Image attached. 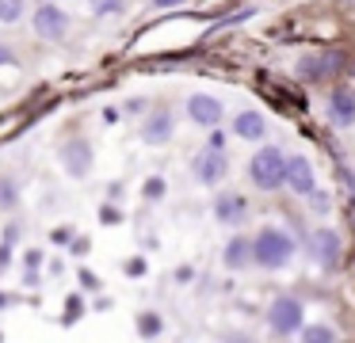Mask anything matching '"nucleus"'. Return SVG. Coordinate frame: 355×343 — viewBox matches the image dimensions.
Instances as JSON below:
<instances>
[{
    "instance_id": "nucleus-4",
    "label": "nucleus",
    "mask_w": 355,
    "mask_h": 343,
    "mask_svg": "<svg viewBox=\"0 0 355 343\" xmlns=\"http://www.w3.org/2000/svg\"><path fill=\"white\" fill-rule=\"evenodd\" d=\"M191 172H195V183H202V187H218V183L225 179V172H230V160H225L222 149H202L199 157L191 160Z\"/></svg>"
},
{
    "instance_id": "nucleus-23",
    "label": "nucleus",
    "mask_w": 355,
    "mask_h": 343,
    "mask_svg": "<svg viewBox=\"0 0 355 343\" xmlns=\"http://www.w3.org/2000/svg\"><path fill=\"white\" fill-rule=\"evenodd\" d=\"M146 271V263H141V259H130V263H126V274H141Z\"/></svg>"
},
{
    "instance_id": "nucleus-11",
    "label": "nucleus",
    "mask_w": 355,
    "mask_h": 343,
    "mask_svg": "<svg viewBox=\"0 0 355 343\" xmlns=\"http://www.w3.org/2000/svg\"><path fill=\"white\" fill-rule=\"evenodd\" d=\"M172 126H176V122H172V114L168 111H153L146 118V126H141V141H149V145H164L172 137Z\"/></svg>"
},
{
    "instance_id": "nucleus-6",
    "label": "nucleus",
    "mask_w": 355,
    "mask_h": 343,
    "mask_svg": "<svg viewBox=\"0 0 355 343\" xmlns=\"http://www.w3.org/2000/svg\"><path fill=\"white\" fill-rule=\"evenodd\" d=\"M283 183L294 191L298 198H309V191L317 187V175H313V164H309L306 157H286V175H283Z\"/></svg>"
},
{
    "instance_id": "nucleus-10",
    "label": "nucleus",
    "mask_w": 355,
    "mask_h": 343,
    "mask_svg": "<svg viewBox=\"0 0 355 343\" xmlns=\"http://www.w3.org/2000/svg\"><path fill=\"white\" fill-rule=\"evenodd\" d=\"M62 160L69 168V175H88V168H92V145L85 137H77V141H69L62 149Z\"/></svg>"
},
{
    "instance_id": "nucleus-16",
    "label": "nucleus",
    "mask_w": 355,
    "mask_h": 343,
    "mask_svg": "<svg viewBox=\"0 0 355 343\" xmlns=\"http://www.w3.org/2000/svg\"><path fill=\"white\" fill-rule=\"evenodd\" d=\"M298 332H302V340H306V343H332V340H336V332L324 328V324H309V328H298Z\"/></svg>"
},
{
    "instance_id": "nucleus-14",
    "label": "nucleus",
    "mask_w": 355,
    "mask_h": 343,
    "mask_svg": "<svg viewBox=\"0 0 355 343\" xmlns=\"http://www.w3.org/2000/svg\"><path fill=\"white\" fill-rule=\"evenodd\" d=\"M222 263L230 267V271H245V267L252 263V240H248V236H233L222 252Z\"/></svg>"
},
{
    "instance_id": "nucleus-19",
    "label": "nucleus",
    "mask_w": 355,
    "mask_h": 343,
    "mask_svg": "<svg viewBox=\"0 0 355 343\" xmlns=\"http://www.w3.org/2000/svg\"><path fill=\"white\" fill-rule=\"evenodd\" d=\"M92 12L96 15H119L123 12V0H92Z\"/></svg>"
},
{
    "instance_id": "nucleus-24",
    "label": "nucleus",
    "mask_w": 355,
    "mask_h": 343,
    "mask_svg": "<svg viewBox=\"0 0 355 343\" xmlns=\"http://www.w3.org/2000/svg\"><path fill=\"white\" fill-rule=\"evenodd\" d=\"M157 8H176V4H184V0H153Z\"/></svg>"
},
{
    "instance_id": "nucleus-17",
    "label": "nucleus",
    "mask_w": 355,
    "mask_h": 343,
    "mask_svg": "<svg viewBox=\"0 0 355 343\" xmlns=\"http://www.w3.org/2000/svg\"><path fill=\"white\" fill-rule=\"evenodd\" d=\"M24 19V0H0V23H19Z\"/></svg>"
},
{
    "instance_id": "nucleus-8",
    "label": "nucleus",
    "mask_w": 355,
    "mask_h": 343,
    "mask_svg": "<svg viewBox=\"0 0 355 343\" xmlns=\"http://www.w3.org/2000/svg\"><path fill=\"white\" fill-rule=\"evenodd\" d=\"M309 248H313V259L324 267V271L340 267V236L332 233V229H317L313 240H309Z\"/></svg>"
},
{
    "instance_id": "nucleus-18",
    "label": "nucleus",
    "mask_w": 355,
    "mask_h": 343,
    "mask_svg": "<svg viewBox=\"0 0 355 343\" xmlns=\"http://www.w3.org/2000/svg\"><path fill=\"white\" fill-rule=\"evenodd\" d=\"M138 332L146 335V340H153V335H161V332H164V320L157 317V313H146V317L138 320Z\"/></svg>"
},
{
    "instance_id": "nucleus-9",
    "label": "nucleus",
    "mask_w": 355,
    "mask_h": 343,
    "mask_svg": "<svg viewBox=\"0 0 355 343\" xmlns=\"http://www.w3.org/2000/svg\"><path fill=\"white\" fill-rule=\"evenodd\" d=\"M329 122L340 130H347L355 122V91L352 88H332L329 96Z\"/></svg>"
},
{
    "instance_id": "nucleus-1",
    "label": "nucleus",
    "mask_w": 355,
    "mask_h": 343,
    "mask_svg": "<svg viewBox=\"0 0 355 343\" xmlns=\"http://www.w3.org/2000/svg\"><path fill=\"white\" fill-rule=\"evenodd\" d=\"M294 259V240L286 229H275V225H263L260 233L252 236V263L263 267V271H279Z\"/></svg>"
},
{
    "instance_id": "nucleus-3",
    "label": "nucleus",
    "mask_w": 355,
    "mask_h": 343,
    "mask_svg": "<svg viewBox=\"0 0 355 343\" xmlns=\"http://www.w3.org/2000/svg\"><path fill=\"white\" fill-rule=\"evenodd\" d=\"M302 324H306V309H302V301L294 294H279L275 301H271V309H268V328L275 335H294Z\"/></svg>"
},
{
    "instance_id": "nucleus-13",
    "label": "nucleus",
    "mask_w": 355,
    "mask_h": 343,
    "mask_svg": "<svg viewBox=\"0 0 355 343\" xmlns=\"http://www.w3.org/2000/svg\"><path fill=\"white\" fill-rule=\"evenodd\" d=\"M233 134H237L241 141H260V137L268 134V122H263L260 111H241L237 118H233Z\"/></svg>"
},
{
    "instance_id": "nucleus-5",
    "label": "nucleus",
    "mask_w": 355,
    "mask_h": 343,
    "mask_svg": "<svg viewBox=\"0 0 355 343\" xmlns=\"http://www.w3.org/2000/svg\"><path fill=\"white\" fill-rule=\"evenodd\" d=\"M35 35L42 42H62L69 35V15L58 4H39V12H35Z\"/></svg>"
},
{
    "instance_id": "nucleus-25",
    "label": "nucleus",
    "mask_w": 355,
    "mask_h": 343,
    "mask_svg": "<svg viewBox=\"0 0 355 343\" xmlns=\"http://www.w3.org/2000/svg\"><path fill=\"white\" fill-rule=\"evenodd\" d=\"M352 210H355V191H352Z\"/></svg>"
},
{
    "instance_id": "nucleus-20",
    "label": "nucleus",
    "mask_w": 355,
    "mask_h": 343,
    "mask_svg": "<svg viewBox=\"0 0 355 343\" xmlns=\"http://www.w3.org/2000/svg\"><path fill=\"white\" fill-rule=\"evenodd\" d=\"M12 202H16V183L4 179V183H0V210H4V206H12Z\"/></svg>"
},
{
    "instance_id": "nucleus-12",
    "label": "nucleus",
    "mask_w": 355,
    "mask_h": 343,
    "mask_svg": "<svg viewBox=\"0 0 355 343\" xmlns=\"http://www.w3.org/2000/svg\"><path fill=\"white\" fill-rule=\"evenodd\" d=\"M245 213H248V202L241 195L214 198V218L222 221V225H241V221H245Z\"/></svg>"
},
{
    "instance_id": "nucleus-15",
    "label": "nucleus",
    "mask_w": 355,
    "mask_h": 343,
    "mask_svg": "<svg viewBox=\"0 0 355 343\" xmlns=\"http://www.w3.org/2000/svg\"><path fill=\"white\" fill-rule=\"evenodd\" d=\"M329 65H336V58H302L298 76H306V80H324V69Z\"/></svg>"
},
{
    "instance_id": "nucleus-21",
    "label": "nucleus",
    "mask_w": 355,
    "mask_h": 343,
    "mask_svg": "<svg viewBox=\"0 0 355 343\" xmlns=\"http://www.w3.org/2000/svg\"><path fill=\"white\" fill-rule=\"evenodd\" d=\"M164 195V179H149L146 183V198H161Z\"/></svg>"
},
{
    "instance_id": "nucleus-7",
    "label": "nucleus",
    "mask_w": 355,
    "mask_h": 343,
    "mask_svg": "<svg viewBox=\"0 0 355 343\" xmlns=\"http://www.w3.org/2000/svg\"><path fill=\"white\" fill-rule=\"evenodd\" d=\"M187 118H191L195 126H218V122H222V99L207 96V91H195V96L187 99Z\"/></svg>"
},
{
    "instance_id": "nucleus-2",
    "label": "nucleus",
    "mask_w": 355,
    "mask_h": 343,
    "mask_svg": "<svg viewBox=\"0 0 355 343\" xmlns=\"http://www.w3.org/2000/svg\"><path fill=\"white\" fill-rule=\"evenodd\" d=\"M283 175H286V157H283V149H275V145L256 149V157L248 160V179H252L260 191H279L283 187Z\"/></svg>"
},
{
    "instance_id": "nucleus-22",
    "label": "nucleus",
    "mask_w": 355,
    "mask_h": 343,
    "mask_svg": "<svg viewBox=\"0 0 355 343\" xmlns=\"http://www.w3.org/2000/svg\"><path fill=\"white\" fill-rule=\"evenodd\" d=\"M207 145H210V149H225V137H222V134H218V130H214V134H210V141H207Z\"/></svg>"
}]
</instances>
